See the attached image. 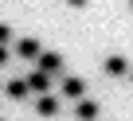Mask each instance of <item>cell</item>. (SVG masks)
<instances>
[{
  "label": "cell",
  "mask_w": 133,
  "mask_h": 121,
  "mask_svg": "<svg viewBox=\"0 0 133 121\" xmlns=\"http://www.w3.org/2000/svg\"><path fill=\"white\" fill-rule=\"evenodd\" d=\"M35 70H39V74H47V78H51V74H59V70H63V55H59V51H39Z\"/></svg>",
  "instance_id": "6da1fadb"
},
{
  "label": "cell",
  "mask_w": 133,
  "mask_h": 121,
  "mask_svg": "<svg viewBox=\"0 0 133 121\" xmlns=\"http://www.w3.org/2000/svg\"><path fill=\"white\" fill-rule=\"evenodd\" d=\"M59 94H63L66 102H78V98H86V82H82L78 74H66L63 86H59Z\"/></svg>",
  "instance_id": "7a4b0ae2"
},
{
  "label": "cell",
  "mask_w": 133,
  "mask_h": 121,
  "mask_svg": "<svg viewBox=\"0 0 133 121\" xmlns=\"http://www.w3.org/2000/svg\"><path fill=\"white\" fill-rule=\"evenodd\" d=\"M39 39H31V35H24V39H12V55L16 59H39Z\"/></svg>",
  "instance_id": "3957f363"
},
{
  "label": "cell",
  "mask_w": 133,
  "mask_h": 121,
  "mask_svg": "<svg viewBox=\"0 0 133 121\" xmlns=\"http://www.w3.org/2000/svg\"><path fill=\"white\" fill-rule=\"evenodd\" d=\"M24 86H28V94H35V98H39V94H51V78L39 74V70H31V74L24 78Z\"/></svg>",
  "instance_id": "277c9868"
},
{
  "label": "cell",
  "mask_w": 133,
  "mask_h": 121,
  "mask_svg": "<svg viewBox=\"0 0 133 121\" xmlns=\"http://www.w3.org/2000/svg\"><path fill=\"white\" fill-rule=\"evenodd\" d=\"M102 70H106L110 78H125V74H129V63H125V55H110L106 63H102Z\"/></svg>",
  "instance_id": "5b68a950"
},
{
  "label": "cell",
  "mask_w": 133,
  "mask_h": 121,
  "mask_svg": "<svg viewBox=\"0 0 133 121\" xmlns=\"http://www.w3.org/2000/svg\"><path fill=\"white\" fill-rule=\"evenodd\" d=\"M98 113H102L98 102H90V98H78V102H75V117H78V121H98Z\"/></svg>",
  "instance_id": "8992f818"
},
{
  "label": "cell",
  "mask_w": 133,
  "mask_h": 121,
  "mask_svg": "<svg viewBox=\"0 0 133 121\" xmlns=\"http://www.w3.org/2000/svg\"><path fill=\"white\" fill-rule=\"evenodd\" d=\"M35 109H39L43 117H55V113H59V98H51V94H39V98H35Z\"/></svg>",
  "instance_id": "52a82bcc"
},
{
  "label": "cell",
  "mask_w": 133,
  "mask_h": 121,
  "mask_svg": "<svg viewBox=\"0 0 133 121\" xmlns=\"http://www.w3.org/2000/svg\"><path fill=\"white\" fill-rule=\"evenodd\" d=\"M4 94H8L12 102H24V98H28V86H24V78H8V86H4Z\"/></svg>",
  "instance_id": "ba28073f"
},
{
  "label": "cell",
  "mask_w": 133,
  "mask_h": 121,
  "mask_svg": "<svg viewBox=\"0 0 133 121\" xmlns=\"http://www.w3.org/2000/svg\"><path fill=\"white\" fill-rule=\"evenodd\" d=\"M12 39H16L12 24H0V47H12Z\"/></svg>",
  "instance_id": "9c48e42d"
},
{
  "label": "cell",
  "mask_w": 133,
  "mask_h": 121,
  "mask_svg": "<svg viewBox=\"0 0 133 121\" xmlns=\"http://www.w3.org/2000/svg\"><path fill=\"white\" fill-rule=\"evenodd\" d=\"M8 59H12V47H0V67H8Z\"/></svg>",
  "instance_id": "30bf717a"
},
{
  "label": "cell",
  "mask_w": 133,
  "mask_h": 121,
  "mask_svg": "<svg viewBox=\"0 0 133 121\" xmlns=\"http://www.w3.org/2000/svg\"><path fill=\"white\" fill-rule=\"evenodd\" d=\"M66 4H71V8H86L90 0H66Z\"/></svg>",
  "instance_id": "8fae6325"
},
{
  "label": "cell",
  "mask_w": 133,
  "mask_h": 121,
  "mask_svg": "<svg viewBox=\"0 0 133 121\" xmlns=\"http://www.w3.org/2000/svg\"><path fill=\"white\" fill-rule=\"evenodd\" d=\"M0 121H8V117H0Z\"/></svg>",
  "instance_id": "7c38bea8"
}]
</instances>
